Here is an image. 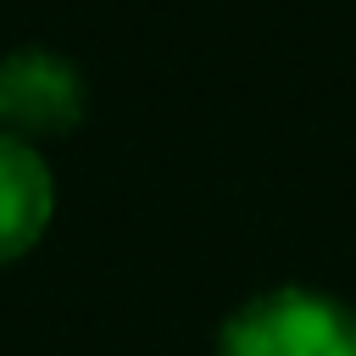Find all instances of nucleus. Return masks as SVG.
I'll use <instances>...</instances> for the list:
<instances>
[{
    "label": "nucleus",
    "mask_w": 356,
    "mask_h": 356,
    "mask_svg": "<svg viewBox=\"0 0 356 356\" xmlns=\"http://www.w3.org/2000/svg\"><path fill=\"white\" fill-rule=\"evenodd\" d=\"M217 356H356V306L306 284L261 289L234 306Z\"/></svg>",
    "instance_id": "obj_1"
},
{
    "label": "nucleus",
    "mask_w": 356,
    "mask_h": 356,
    "mask_svg": "<svg viewBox=\"0 0 356 356\" xmlns=\"http://www.w3.org/2000/svg\"><path fill=\"white\" fill-rule=\"evenodd\" d=\"M83 72L44 50V44H22L11 56H0V134L11 139H56V134H72L83 122Z\"/></svg>",
    "instance_id": "obj_2"
},
{
    "label": "nucleus",
    "mask_w": 356,
    "mask_h": 356,
    "mask_svg": "<svg viewBox=\"0 0 356 356\" xmlns=\"http://www.w3.org/2000/svg\"><path fill=\"white\" fill-rule=\"evenodd\" d=\"M56 217V178L39 145L0 134V267L28 256Z\"/></svg>",
    "instance_id": "obj_3"
}]
</instances>
